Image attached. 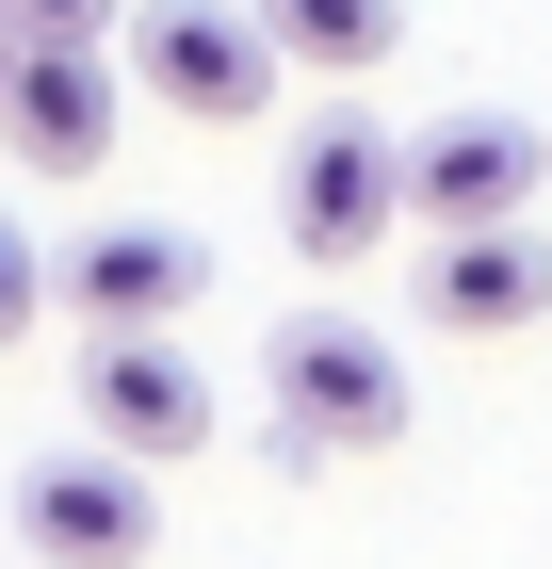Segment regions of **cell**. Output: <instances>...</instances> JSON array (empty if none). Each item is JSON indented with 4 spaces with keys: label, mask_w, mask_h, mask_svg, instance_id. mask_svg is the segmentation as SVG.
Returning a JSON list of instances; mask_svg holds the SVG:
<instances>
[{
    "label": "cell",
    "mask_w": 552,
    "mask_h": 569,
    "mask_svg": "<svg viewBox=\"0 0 552 569\" xmlns=\"http://www.w3.org/2000/svg\"><path fill=\"white\" fill-rule=\"evenodd\" d=\"M260 17H277V49H293V66H341V82L407 49V0H260Z\"/></svg>",
    "instance_id": "obj_10"
},
{
    "label": "cell",
    "mask_w": 552,
    "mask_h": 569,
    "mask_svg": "<svg viewBox=\"0 0 552 569\" xmlns=\"http://www.w3.org/2000/svg\"><path fill=\"white\" fill-rule=\"evenodd\" d=\"M17 553L33 569H147L163 553V456L82 423V456H17Z\"/></svg>",
    "instance_id": "obj_2"
},
{
    "label": "cell",
    "mask_w": 552,
    "mask_h": 569,
    "mask_svg": "<svg viewBox=\"0 0 552 569\" xmlns=\"http://www.w3.org/2000/svg\"><path fill=\"white\" fill-rule=\"evenodd\" d=\"M82 423L130 456H195L212 439V375L179 358V326H82Z\"/></svg>",
    "instance_id": "obj_5"
},
{
    "label": "cell",
    "mask_w": 552,
    "mask_h": 569,
    "mask_svg": "<svg viewBox=\"0 0 552 569\" xmlns=\"http://www.w3.org/2000/svg\"><path fill=\"white\" fill-rule=\"evenodd\" d=\"M407 212H423V196H407V131H374L358 98L293 131V196H277L293 261H325V277H341V261H374V244H390Z\"/></svg>",
    "instance_id": "obj_4"
},
{
    "label": "cell",
    "mask_w": 552,
    "mask_h": 569,
    "mask_svg": "<svg viewBox=\"0 0 552 569\" xmlns=\"http://www.w3.org/2000/svg\"><path fill=\"white\" fill-rule=\"evenodd\" d=\"M277 17L260 0H147L130 17V82L163 98V114H195V131H260L277 114Z\"/></svg>",
    "instance_id": "obj_3"
},
{
    "label": "cell",
    "mask_w": 552,
    "mask_h": 569,
    "mask_svg": "<svg viewBox=\"0 0 552 569\" xmlns=\"http://www.w3.org/2000/svg\"><path fill=\"white\" fill-rule=\"evenodd\" d=\"M260 407H277V456H390L407 439V358L358 309H293L260 342Z\"/></svg>",
    "instance_id": "obj_1"
},
{
    "label": "cell",
    "mask_w": 552,
    "mask_h": 569,
    "mask_svg": "<svg viewBox=\"0 0 552 569\" xmlns=\"http://www.w3.org/2000/svg\"><path fill=\"white\" fill-rule=\"evenodd\" d=\"M536 309H552V244H536V212H504V228H439L423 326H455V342H520Z\"/></svg>",
    "instance_id": "obj_9"
},
{
    "label": "cell",
    "mask_w": 552,
    "mask_h": 569,
    "mask_svg": "<svg viewBox=\"0 0 552 569\" xmlns=\"http://www.w3.org/2000/svg\"><path fill=\"white\" fill-rule=\"evenodd\" d=\"M49 277H66V309H82V326H179V309L212 293V244H195V228L114 212V228H82Z\"/></svg>",
    "instance_id": "obj_8"
},
{
    "label": "cell",
    "mask_w": 552,
    "mask_h": 569,
    "mask_svg": "<svg viewBox=\"0 0 552 569\" xmlns=\"http://www.w3.org/2000/svg\"><path fill=\"white\" fill-rule=\"evenodd\" d=\"M0 114H17V33H0Z\"/></svg>",
    "instance_id": "obj_13"
},
{
    "label": "cell",
    "mask_w": 552,
    "mask_h": 569,
    "mask_svg": "<svg viewBox=\"0 0 552 569\" xmlns=\"http://www.w3.org/2000/svg\"><path fill=\"white\" fill-rule=\"evenodd\" d=\"M0 33H17V49H66V33H130V17H114V0H0Z\"/></svg>",
    "instance_id": "obj_11"
},
{
    "label": "cell",
    "mask_w": 552,
    "mask_h": 569,
    "mask_svg": "<svg viewBox=\"0 0 552 569\" xmlns=\"http://www.w3.org/2000/svg\"><path fill=\"white\" fill-rule=\"evenodd\" d=\"M49 293H66V277H49V261H33V228L0 212V342H17V326H33V309H49Z\"/></svg>",
    "instance_id": "obj_12"
},
{
    "label": "cell",
    "mask_w": 552,
    "mask_h": 569,
    "mask_svg": "<svg viewBox=\"0 0 552 569\" xmlns=\"http://www.w3.org/2000/svg\"><path fill=\"white\" fill-rule=\"evenodd\" d=\"M114 33H66V49H17V114H0V147L33 179H98L114 163V114H130V82L98 66Z\"/></svg>",
    "instance_id": "obj_7"
},
{
    "label": "cell",
    "mask_w": 552,
    "mask_h": 569,
    "mask_svg": "<svg viewBox=\"0 0 552 569\" xmlns=\"http://www.w3.org/2000/svg\"><path fill=\"white\" fill-rule=\"evenodd\" d=\"M536 179H552V147H536V114H439V131H407V196H423V228H504V212H536Z\"/></svg>",
    "instance_id": "obj_6"
}]
</instances>
